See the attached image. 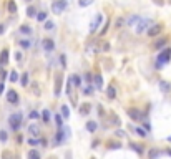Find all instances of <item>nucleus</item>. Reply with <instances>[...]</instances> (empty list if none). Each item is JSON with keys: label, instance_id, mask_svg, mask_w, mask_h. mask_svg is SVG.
I'll list each match as a JSON object with an SVG mask.
<instances>
[{"label": "nucleus", "instance_id": "obj_1", "mask_svg": "<svg viewBox=\"0 0 171 159\" xmlns=\"http://www.w3.org/2000/svg\"><path fill=\"white\" fill-rule=\"evenodd\" d=\"M170 60H171V48H166V50H163L161 53L158 55V63H156V68L161 70L163 65H166Z\"/></svg>", "mask_w": 171, "mask_h": 159}, {"label": "nucleus", "instance_id": "obj_2", "mask_svg": "<svg viewBox=\"0 0 171 159\" xmlns=\"http://www.w3.org/2000/svg\"><path fill=\"white\" fill-rule=\"evenodd\" d=\"M9 123H10V128L13 131H18L22 126V113H13L12 116L9 118Z\"/></svg>", "mask_w": 171, "mask_h": 159}, {"label": "nucleus", "instance_id": "obj_3", "mask_svg": "<svg viewBox=\"0 0 171 159\" xmlns=\"http://www.w3.org/2000/svg\"><path fill=\"white\" fill-rule=\"evenodd\" d=\"M67 5H68L67 0H57L55 4H52V12L53 13H62L63 10L67 9Z\"/></svg>", "mask_w": 171, "mask_h": 159}, {"label": "nucleus", "instance_id": "obj_4", "mask_svg": "<svg viewBox=\"0 0 171 159\" xmlns=\"http://www.w3.org/2000/svg\"><path fill=\"white\" fill-rule=\"evenodd\" d=\"M101 20H103V15H101V13H96V17L93 18V20H92V23H90V33H95L96 30L100 28Z\"/></svg>", "mask_w": 171, "mask_h": 159}, {"label": "nucleus", "instance_id": "obj_5", "mask_svg": "<svg viewBox=\"0 0 171 159\" xmlns=\"http://www.w3.org/2000/svg\"><path fill=\"white\" fill-rule=\"evenodd\" d=\"M150 23L151 20L150 18H141V22L138 23L135 28H136V33H143V32H148V28H150Z\"/></svg>", "mask_w": 171, "mask_h": 159}, {"label": "nucleus", "instance_id": "obj_6", "mask_svg": "<svg viewBox=\"0 0 171 159\" xmlns=\"http://www.w3.org/2000/svg\"><path fill=\"white\" fill-rule=\"evenodd\" d=\"M128 114L131 119H135V121H143L145 119V114L140 111V109H135V108H130L128 109Z\"/></svg>", "mask_w": 171, "mask_h": 159}, {"label": "nucleus", "instance_id": "obj_7", "mask_svg": "<svg viewBox=\"0 0 171 159\" xmlns=\"http://www.w3.org/2000/svg\"><path fill=\"white\" fill-rule=\"evenodd\" d=\"M161 32H163V25H161V23H154L153 27L148 28V35H150V37H156V35H159Z\"/></svg>", "mask_w": 171, "mask_h": 159}, {"label": "nucleus", "instance_id": "obj_8", "mask_svg": "<svg viewBox=\"0 0 171 159\" xmlns=\"http://www.w3.org/2000/svg\"><path fill=\"white\" fill-rule=\"evenodd\" d=\"M7 101H9V103H12V105L18 103V95H17V91H13V90L7 91Z\"/></svg>", "mask_w": 171, "mask_h": 159}, {"label": "nucleus", "instance_id": "obj_9", "mask_svg": "<svg viewBox=\"0 0 171 159\" xmlns=\"http://www.w3.org/2000/svg\"><path fill=\"white\" fill-rule=\"evenodd\" d=\"M140 22H141V17H140V15H136V13H133V15L128 18V22H126V23H128V27H136Z\"/></svg>", "mask_w": 171, "mask_h": 159}, {"label": "nucleus", "instance_id": "obj_10", "mask_svg": "<svg viewBox=\"0 0 171 159\" xmlns=\"http://www.w3.org/2000/svg\"><path fill=\"white\" fill-rule=\"evenodd\" d=\"M60 90H62V75H57V80H55V96H60Z\"/></svg>", "mask_w": 171, "mask_h": 159}, {"label": "nucleus", "instance_id": "obj_11", "mask_svg": "<svg viewBox=\"0 0 171 159\" xmlns=\"http://www.w3.org/2000/svg\"><path fill=\"white\" fill-rule=\"evenodd\" d=\"M43 48H45L47 51H53V48H55L53 40H50V38H45V40H43Z\"/></svg>", "mask_w": 171, "mask_h": 159}, {"label": "nucleus", "instance_id": "obj_12", "mask_svg": "<svg viewBox=\"0 0 171 159\" xmlns=\"http://www.w3.org/2000/svg\"><path fill=\"white\" fill-rule=\"evenodd\" d=\"M63 139H65V131H63V128H60L58 133H57V136H55V146H57V144H60Z\"/></svg>", "mask_w": 171, "mask_h": 159}, {"label": "nucleus", "instance_id": "obj_13", "mask_svg": "<svg viewBox=\"0 0 171 159\" xmlns=\"http://www.w3.org/2000/svg\"><path fill=\"white\" fill-rule=\"evenodd\" d=\"M93 83H95L96 90H101V86H103V78H101V75H95V78H93Z\"/></svg>", "mask_w": 171, "mask_h": 159}, {"label": "nucleus", "instance_id": "obj_14", "mask_svg": "<svg viewBox=\"0 0 171 159\" xmlns=\"http://www.w3.org/2000/svg\"><path fill=\"white\" fill-rule=\"evenodd\" d=\"M28 133L32 134V136H38V134H40V128H38V124H30L28 126Z\"/></svg>", "mask_w": 171, "mask_h": 159}, {"label": "nucleus", "instance_id": "obj_15", "mask_svg": "<svg viewBox=\"0 0 171 159\" xmlns=\"http://www.w3.org/2000/svg\"><path fill=\"white\" fill-rule=\"evenodd\" d=\"M106 96H108L110 100H113V98L116 96V90H115V86H111V85H110L108 88H106Z\"/></svg>", "mask_w": 171, "mask_h": 159}, {"label": "nucleus", "instance_id": "obj_16", "mask_svg": "<svg viewBox=\"0 0 171 159\" xmlns=\"http://www.w3.org/2000/svg\"><path fill=\"white\" fill-rule=\"evenodd\" d=\"M7 61H9V51L4 50L0 53V65H7Z\"/></svg>", "mask_w": 171, "mask_h": 159}, {"label": "nucleus", "instance_id": "obj_17", "mask_svg": "<svg viewBox=\"0 0 171 159\" xmlns=\"http://www.w3.org/2000/svg\"><path fill=\"white\" fill-rule=\"evenodd\" d=\"M28 159H42L40 158V152L37 149H30L28 151Z\"/></svg>", "mask_w": 171, "mask_h": 159}, {"label": "nucleus", "instance_id": "obj_18", "mask_svg": "<svg viewBox=\"0 0 171 159\" xmlns=\"http://www.w3.org/2000/svg\"><path fill=\"white\" fill-rule=\"evenodd\" d=\"M67 95L68 96L73 95V81H71V78H68V81H67Z\"/></svg>", "mask_w": 171, "mask_h": 159}, {"label": "nucleus", "instance_id": "obj_19", "mask_svg": "<svg viewBox=\"0 0 171 159\" xmlns=\"http://www.w3.org/2000/svg\"><path fill=\"white\" fill-rule=\"evenodd\" d=\"M40 118L43 119V123H48L50 121V111H48V109H43L42 114H40Z\"/></svg>", "mask_w": 171, "mask_h": 159}, {"label": "nucleus", "instance_id": "obj_20", "mask_svg": "<svg viewBox=\"0 0 171 159\" xmlns=\"http://www.w3.org/2000/svg\"><path fill=\"white\" fill-rule=\"evenodd\" d=\"M78 111H80V114H88V113H90V105H88V103L81 105V106H80V109H78Z\"/></svg>", "mask_w": 171, "mask_h": 159}, {"label": "nucleus", "instance_id": "obj_21", "mask_svg": "<svg viewBox=\"0 0 171 159\" xmlns=\"http://www.w3.org/2000/svg\"><path fill=\"white\" fill-rule=\"evenodd\" d=\"M96 128H98V126H96L95 121H88V123H87V129L90 131V133H95Z\"/></svg>", "mask_w": 171, "mask_h": 159}, {"label": "nucleus", "instance_id": "obj_22", "mask_svg": "<svg viewBox=\"0 0 171 159\" xmlns=\"http://www.w3.org/2000/svg\"><path fill=\"white\" fill-rule=\"evenodd\" d=\"M166 43H168V40H166V38H159L158 42L154 43V48H158V50H159V48H163V46L166 45Z\"/></svg>", "mask_w": 171, "mask_h": 159}, {"label": "nucleus", "instance_id": "obj_23", "mask_svg": "<svg viewBox=\"0 0 171 159\" xmlns=\"http://www.w3.org/2000/svg\"><path fill=\"white\" fill-rule=\"evenodd\" d=\"M71 81H73V85H75L76 88H80V86H81V78H80L78 75H73V76H71Z\"/></svg>", "mask_w": 171, "mask_h": 159}, {"label": "nucleus", "instance_id": "obj_24", "mask_svg": "<svg viewBox=\"0 0 171 159\" xmlns=\"http://www.w3.org/2000/svg\"><path fill=\"white\" fill-rule=\"evenodd\" d=\"M9 12L10 13H17V4H15L13 0H10V2H9Z\"/></svg>", "mask_w": 171, "mask_h": 159}, {"label": "nucleus", "instance_id": "obj_25", "mask_svg": "<svg viewBox=\"0 0 171 159\" xmlns=\"http://www.w3.org/2000/svg\"><path fill=\"white\" fill-rule=\"evenodd\" d=\"M63 119H65L63 116H60V114H55V123H57V126H58V128H63Z\"/></svg>", "mask_w": 171, "mask_h": 159}, {"label": "nucleus", "instance_id": "obj_26", "mask_svg": "<svg viewBox=\"0 0 171 159\" xmlns=\"http://www.w3.org/2000/svg\"><path fill=\"white\" fill-rule=\"evenodd\" d=\"M62 116L65 118V119L70 118V109H68V106H62Z\"/></svg>", "mask_w": 171, "mask_h": 159}, {"label": "nucleus", "instance_id": "obj_27", "mask_svg": "<svg viewBox=\"0 0 171 159\" xmlns=\"http://www.w3.org/2000/svg\"><path fill=\"white\" fill-rule=\"evenodd\" d=\"M159 88H161L164 93H170V85H168L166 81H159Z\"/></svg>", "mask_w": 171, "mask_h": 159}, {"label": "nucleus", "instance_id": "obj_28", "mask_svg": "<svg viewBox=\"0 0 171 159\" xmlns=\"http://www.w3.org/2000/svg\"><path fill=\"white\" fill-rule=\"evenodd\" d=\"M20 83H22V86H27V85H28V73H23V75H22Z\"/></svg>", "mask_w": 171, "mask_h": 159}, {"label": "nucleus", "instance_id": "obj_29", "mask_svg": "<svg viewBox=\"0 0 171 159\" xmlns=\"http://www.w3.org/2000/svg\"><path fill=\"white\" fill-rule=\"evenodd\" d=\"M159 154H161L159 151H156V149H151V151H150V159H158V158H159Z\"/></svg>", "mask_w": 171, "mask_h": 159}, {"label": "nucleus", "instance_id": "obj_30", "mask_svg": "<svg viewBox=\"0 0 171 159\" xmlns=\"http://www.w3.org/2000/svg\"><path fill=\"white\" fill-rule=\"evenodd\" d=\"M7 139H9V134H7V131L0 129V141H2V142H5Z\"/></svg>", "mask_w": 171, "mask_h": 159}, {"label": "nucleus", "instance_id": "obj_31", "mask_svg": "<svg viewBox=\"0 0 171 159\" xmlns=\"http://www.w3.org/2000/svg\"><path fill=\"white\" fill-rule=\"evenodd\" d=\"M93 0H78V5L80 7H88V5H92Z\"/></svg>", "mask_w": 171, "mask_h": 159}, {"label": "nucleus", "instance_id": "obj_32", "mask_svg": "<svg viewBox=\"0 0 171 159\" xmlns=\"http://www.w3.org/2000/svg\"><path fill=\"white\" fill-rule=\"evenodd\" d=\"M20 46H23V48H30V46H32V40H20Z\"/></svg>", "mask_w": 171, "mask_h": 159}, {"label": "nucleus", "instance_id": "obj_33", "mask_svg": "<svg viewBox=\"0 0 171 159\" xmlns=\"http://www.w3.org/2000/svg\"><path fill=\"white\" fill-rule=\"evenodd\" d=\"M131 149H133V151H136L138 154H141V152H143V147H141V144H131Z\"/></svg>", "mask_w": 171, "mask_h": 159}, {"label": "nucleus", "instance_id": "obj_34", "mask_svg": "<svg viewBox=\"0 0 171 159\" xmlns=\"http://www.w3.org/2000/svg\"><path fill=\"white\" fill-rule=\"evenodd\" d=\"M2 159H13V154L10 151H4V152H2Z\"/></svg>", "mask_w": 171, "mask_h": 159}, {"label": "nucleus", "instance_id": "obj_35", "mask_svg": "<svg viewBox=\"0 0 171 159\" xmlns=\"http://www.w3.org/2000/svg\"><path fill=\"white\" fill-rule=\"evenodd\" d=\"M37 20H38V22H43V20H47V12H38V15H37Z\"/></svg>", "mask_w": 171, "mask_h": 159}, {"label": "nucleus", "instance_id": "obj_36", "mask_svg": "<svg viewBox=\"0 0 171 159\" xmlns=\"http://www.w3.org/2000/svg\"><path fill=\"white\" fill-rule=\"evenodd\" d=\"M20 32H22V33H32V28H30L28 25H22L20 27Z\"/></svg>", "mask_w": 171, "mask_h": 159}, {"label": "nucleus", "instance_id": "obj_37", "mask_svg": "<svg viewBox=\"0 0 171 159\" xmlns=\"http://www.w3.org/2000/svg\"><path fill=\"white\" fill-rule=\"evenodd\" d=\"M17 80H18V73H17V71H12V73H10V81L17 83Z\"/></svg>", "mask_w": 171, "mask_h": 159}, {"label": "nucleus", "instance_id": "obj_38", "mask_svg": "<svg viewBox=\"0 0 171 159\" xmlns=\"http://www.w3.org/2000/svg\"><path fill=\"white\" fill-rule=\"evenodd\" d=\"M27 15H28V17H35V15H37L33 7H28V9H27Z\"/></svg>", "mask_w": 171, "mask_h": 159}, {"label": "nucleus", "instance_id": "obj_39", "mask_svg": "<svg viewBox=\"0 0 171 159\" xmlns=\"http://www.w3.org/2000/svg\"><path fill=\"white\" fill-rule=\"evenodd\" d=\"M136 134H138V136H141V138H145V136H146V131L141 129V128H136Z\"/></svg>", "mask_w": 171, "mask_h": 159}, {"label": "nucleus", "instance_id": "obj_40", "mask_svg": "<svg viewBox=\"0 0 171 159\" xmlns=\"http://www.w3.org/2000/svg\"><path fill=\"white\" fill-rule=\"evenodd\" d=\"M60 63H62V68H67V60H65V55H60Z\"/></svg>", "mask_w": 171, "mask_h": 159}, {"label": "nucleus", "instance_id": "obj_41", "mask_svg": "<svg viewBox=\"0 0 171 159\" xmlns=\"http://www.w3.org/2000/svg\"><path fill=\"white\" fill-rule=\"evenodd\" d=\"M92 93H93V88H92V86H87V88L83 90V95H88V96H90Z\"/></svg>", "mask_w": 171, "mask_h": 159}, {"label": "nucleus", "instance_id": "obj_42", "mask_svg": "<svg viewBox=\"0 0 171 159\" xmlns=\"http://www.w3.org/2000/svg\"><path fill=\"white\" fill-rule=\"evenodd\" d=\"M93 76H92V73H85V81H87V83H92L93 81Z\"/></svg>", "mask_w": 171, "mask_h": 159}, {"label": "nucleus", "instance_id": "obj_43", "mask_svg": "<svg viewBox=\"0 0 171 159\" xmlns=\"http://www.w3.org/2000/svg\"><path fill=\"white\" fill-rule=\"evenodd\" d=\"M108 27H110V20H108V22H106V25H105V27H103V28H101V30H100V35H105V33H106V30H108Z\"/></svg>", "mask_w": 171, "mask_h": 159}, {"label": "nucleus", "instance_id": "obj_44", "mask_svg": "<svg viewBox=\"0 0 171 159\" xmlns=\"http://www.w3.org/2000/svg\"><path fill=\"white\" fill-rule=\"evenodd\" d=\"M45 30H53V22H45Z\"/></svg>", "mask_w": 171, "mask_h": 159}, {"label": "nucleus", "instance_id": "obj_45", "mask_svg": "<svg viewBox=\"0 0 171 159\" xmlns=\"http://www.w3.org/2000/svg\"><path fill=\"white\" fill-rule=\"evenodd\" d=\"M108 147H111V149H116V147H120V144H118V142H108Z\"/></svg>", "mask_w": 171, "mask_h": 159}, {"label": "nucleus", "instance_id": "obj_46", "mask_svg": "<svg viewBox=\"0 0 171 159\" xmlns=\"http://www.w3.org/2000/svg\"><path fill=\"white\" fill-rule=\"evenodd\" d=\"M13 56H15V60H17V61H20V60H22V51H15V55H13Z\"/></svg>", "mask_w": 171, "mask_h": 159}, {"label": "nucleus", "instance_id": "obj_47", "mask_svg": "<svg viewBox=\"0 0 171 159\" xmlns=\"http://www.w3.org/2000/svg\"><path fill=\"white\" fill-rule=\"evenodd\" d=\"M123 23H125V20H123V18L120 17V18H118V20H116V28H120V27L123 25Z\"/></svg>", "mask_w": 171, "mask_h": 159}, {"label": "nucleus", "instance_id": "obj_48", "mask_svg": "<svg viewBox=\"0 0 171 159\" xmlns=\"http://www.w3.org/2000/svg\"><path fill=\"white\" fill-rule=\"evenodd\" d=\"M38 116H40V114H38L37 111H32V113H30V118H32V119H37Z\"/></svg>", "mask_w": 171, "mask_h": 159}, {"label": "nucleus", "instance_id": "obj_49", "mask_svg": "<svg viewBox=\"0 0 171 159\" xmlns=\"http://www.w3.org/2000/svg\"><path fill=\"white\" fill-rule=\"evenodd\" d=\"M28 144H30V146H37L38 141H37V139H28Z\"/></svg>", "mask_w": 171, "mask_h": 159}, {"label": "nucleus", "instance_id": "obj_50", "mask_svg": "<svg viewBox=\"0 0 171 159\" xmlns=\"http://www.w3.org/2000/svg\"><path fill=\"white\" fill-rule=\"evenodd\" d=\"M4 91H5V85L0 83V95H4Z\"/></svg>", "mask_w": 171, "mask_h": 159}, {"label": "nucleus", "instance_id": "obj_51", "mask_svg": "<svg viewBox=\"0 0 171 159\" xmlns=\"http://www.w3.org/2000/svg\"><path fill=\"white\" fill-rule=\"evenodd\" d=\"M116 136H118V138H121V136H125V133H123L121 129H118V131H116Z\"/></svg>", "mask_w": 171, "mask_h": 159}, {"label": "nucleus", "instance_id": "obj_52", "mask_svg": "<svg viewBox=\"0 0 171 159\" xmlns=\"http://www.w3.org/2000/svg\"><path fill=\"white\" fill-rule=\"evenodd\" d=\"M145 129H146V131H151V126H150V123H145Z\"/></svg>", "mask_w": 171, "mask_h": 159}, {"label": "nucleus", "instance_id": "obj_53", "mask_svg": "<svg viewBox=\"0 0 171 159\" xmlns=\"http://www.w3.org/2000/svg\"><path fill=\"white\" fill-rule=\"evenodd\" d=\"M4 32H5V25H0V35L4 33Z\"/></svg>", "mask_w": 171, "mask_h": 159}, {"label": "nucleus", "instance_id": "obj_54", "mask_svg": "<svg viewBox=\"0 0 171 159\" xmlns=\"http://www.w3.org/2000/svg\"><path fill=\"white\" fill-rule=\"evenodd\" d=\"M65 159H71V152H67V156H65Z\"/></svg>", "mask_w": 171, "mask_h": 159}, {"label": "nucleus", "instance_id": "obj_55", "mask_svg": "<svg viewBox=\"0 0 171 159\" xmlns=\"http://www.w3.org/2000/svg\"><path fill=\"white\" fill-rule=\"evenodd\" d=\"M48 159H57V158H53V156H52V158H48Z\"/></svg>", "mask_w": 171, "mask_h": 159}, {"label": "nucleus", "instance_id": "obj_56", "mask_svg": "<svg viewBox=\"0 0 171 159\" xmlns=\"http://www.w3.org/2000/svg\"><path fill=\"white\" fill-rule=\"evenodd\" d=\"M168 154H171V151H168Z\"/></svg>", "mask_w": 171, "mask_h": 159}, {"label": "nucleus", "instance_id": "obj_57", "mask_svg": "<svg viewBox=\"0 0 171 159\" xmlns=\"http://www.w3.org/2000/svg\"><path fill=\"white\" fill-rule=\"evenodd\" d=\"M170 141H171V138H170Z\"/></svg>", "mask_w": 171, "mask_h": 159}, {"label": "nucleus", "instance_id": "obj_58", "mask_svg": "<svg viewBox=\"0 0 171 159\" xmlns=\"http://www.w3.org/2000/svg\"><path fill=\"white\" fill-rule=\"evenodd\" d=\"M92 159H93V158H92Z\"/></svg>", "mask_w": 171, "mask_h": 159}]
</instances>
